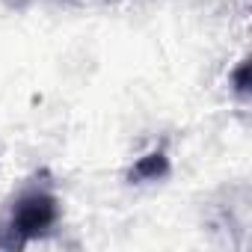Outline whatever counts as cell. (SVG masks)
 Segmentation results:
<instances>
[{
  "mask_svg": "<svg viewBox=\"0 0 252 252\" xmlns=\"http://www.w3.org/2000/svg\"><path fill=\"white\" fill-rule=\"evenodd\" d=\"M57 217H60V205H57V196L48 187H30V190H24L15 199V205L9 211V220L3 222V228H0V231L9 234V237L0 240V246H6V249L24 246L27 240L45 234L57 222Z\"/></svg>",
  "mask_w": 252,
  "mask_h": 252,
  "instance_id": "6da1fadb",
  "label": "cell"
},
{
  "mask_svg": "<svg viewBox=\"0 0 252 252\" xmlns=\"http://www.w3.org/2000/svg\"><path fill=\"white\" fill-rule=\"evenodd\" d=\"M166 172H169L166 155H163V152H152L149 158H143V160L134 166L131 178H137V181H158V178H163Z\"/></svg>",
  "mask_w": 252,
  "mask_h": 252,
  "instance_id": "7a4b0ae2",
  "label": "cell"
},
{
  "mask_svg": "<svg viewBox=\"0 0 252 252\" xmlns=\"http://www.w3.org/2000/svg\"><path fill=\"white\" fill-rule=\"evenodd\" d=\"M246 71H249V65L243 63L240 71H237V77H234V80H237V92H246Z\"/></svg>",
  "mask_w": 252,
  "mask_h": 252,
  "instance_id": "3957f363",
  "label": "cell"
}]
</instances>
